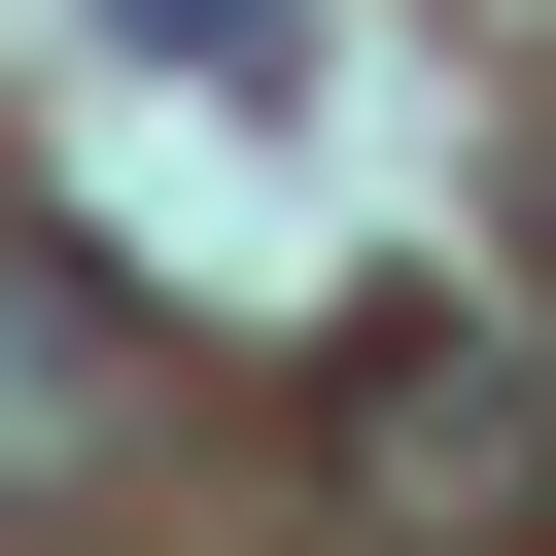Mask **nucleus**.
<instances>
[{"mask_svg":"<svg viewBox=\"0 0 556 556\" xmlns=\"http://www.w3.org/2000/svg\"><path fill=\"white\" fill-rule=\"evenodd\" d=\"M313 452H348V521H417V556H521V521H556V348H486V313H382V348L313 382Z\"/></svg>","mask_w":556,"mask_h":556,"instance_id":"1","label":"nucleus"},{"mask_svg":"<svg viewBox=\"0 0 556 556\" xmlns=\"http://www.w3.org/2000/svg\"><path fill=\"white\" fill-rule=\"evenodd\" d=\"M139 452V278L104 243H0V521H70Z\"/></svg>","mask_w":556,"mask_h":556,"instance_id":"2","label":"nucleus"},{"mask_svg":"<svg viewBox=\"0 0 556 556\" xmlns=\"http://www.w3.org/2000/svg\"><path fill=\"white\" fill-rule=\"evenodd\" d=\"M104 35H139L174 104H313V0H104Z\"/></svg>","mask_w":556,"mask_h":556,"instance_id":"3","label":"nucleus"},{"mask_svg":"<svg viewBox=\"0 0 556 556\" xmlns=\"http://www.w3.org/2000/svg\"><path fill=\"white\" fill-rule=\"evenodd\" d=\"M521 278H556V139H521Z\"/></svg>","mask_w":556,"mask_h":556,"instance_id":"4","label":"nucleus"}]
</instances>
